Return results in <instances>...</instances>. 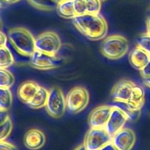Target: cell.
<instances>
[{"mask_svg": "<svg viewBox=\"0 0 150 150\" xmlns=\"http://www.w3.org/2000/svg\"><path fill=\"white\" fill-rule=\"evenodd\" d=\"M129 50V42L124 36L112 35L104 38L101 44V52L106 58L117 60L126 55Z\"/></svg>", "mask_w": 150, "mask_h": 150, "instance_id": "3", "label": "cell"}, {"mask_svg": "<svg viewBox=\"0 0 150 150\" xmlns=\"http://www.w3.org/2000/svg\"><path fill=\"white\" fill-rule=\"evenodd\" d=\"M7 4H13V3H16L17 1H20V0H5Z\"/></svg>", "mask_w": 150, "mask_h": 150, "instance_id": "35", "label": "cell"}, {"mask_svg": "<svg viewBox=\"0 0 150 150\" xmlns=\"http://www.w3.org/2000/svg\"><path fill=\"white\" fill-rule=\"evenodd\" d=\"M57 11L59 16L64 18H73L76 16L73 5V0H64L57 3Z\"/></svg>", "mask_w": 150, "mask_h": 150, "instance_id": "18", "label": "cell"}, {"mask_svg": "<svg viewBox=\"0 0 150 150\" xmlns=\"http://www.w3.org/2000/svg\"><path fill=\"white\" fill-rule=\"evenodd\" d=\"M46 136L42 130L39 129H31L28 130L24 137V144L27 149L38 150L45 145Z\"/></svg>", "mask_w": 150, "mask_h": 150, "instance_id": "13", "label": "cell"}, {"mask_svg": "<svg viewBox=\"0 0 150 150\" xmlns=\"http://www.w3.org/2000/svg\"><path fill=\"white\" fill-rule=\"evenodd\" d=\"M112 105H103L94 108L88 116V122L90 127H104L111 114Z\"/></svg>", "mask_w": 150, "mask_h": 150, "instance_id": "11", "label": "cell"}, {"mask_svg": "<svg viewBox=\"0 0 150 150\" xmlns=\"http://www.w3.org/2000/svg\"><path fill=\"white\" fill-rule=\"evenodd\" d=\"M13 103V95L9 88H0V108L8 111Z\"/></svg>", "mask_w": 150, "mask_h": 150, "instance_id": "20", "label": "cell"}, {"mask_svg": "<svg viewBox=\"0 0 150 150\" xmlns=\"http://www.w3.org/2000/svg\"><path fill=\"white\" fill-rule=\"evenodd\" d=\"M137 46L150 54V35L144 33L137 40Z\"/></svg>", "mask_w": 150, "mask_h": 150, "instance_id": "23", "label": "cell"}, {"mask_svg": "<svg viewBox=\"0 0 150 150\" xmlns=\"http://www.w3.org/2000/svg\"><path fill=\"white\" fill-rule=\"evenodd\" d=\"M145 102V92L141 86L135 84L129 100L126 103L127 106L135 112H138Z\"/></svg>", "mask_w": 150, "mask_h": 150, "instance_id": "16", "label": "cell"}, {"mask_svg": "<svg viewBox=\"0 0 150 150\" xmlns=\"http://www.w3.org/2000/svg\"><path fill=\"white\" fill-rule=\"evenodd\" d=\"M111 140L112 136L104 127H91L85 135L83 144L88 150H99Z\"/></svg>", "mask_w": 150, "mask_h": 150, "instance_id": "8", "label": "cell"}, {"mask_svg": "<svg viewBox=\"0 0 150 150\" xmlns=\"http://www.w3.org/2000/svg\"><path fill=\"white\" fill-rule=\"evenodd\" d=\"M2 26H3L2 21H1V19L0 18V31H1V29H2Z\"/></svg>", "mask_w": 150, "mask_h": 150, "instance_id": "37", "label": "cell"}, {"mask_svg": "<svg viewBox=\"0 0 150 150\" xmlns=\"http://www.w3.org/2000/svg\"><path fill=\"white\" fill-rule=\"evenodd\" d=\"M111 142L119 150H131L136 142V136L132 129L123 127L112 136Z\"/></svg>", "mask_w": 150, "mask_h": 150, "instance_id": "10", "label": "cell"}, {"mask_svg": "<svg viewBox=\"0 0 150 150\" xmlns=\"http://www.w3.org/2000/svg\"><path fill=\"white\" fill-rule=\"evenodd\" d=\"M49 90L46 89L44 86H40L35 95L31 100L26 105L33 109H40L46 106L47 100H48Z\"/></svg>", "mask_w": 150, "mask_h": 150, "instance_id": "17", "label": "cell"}, {"mask_svg": "<svg viewBox=\"0 0 150 150\" xmlns=\"http://www.w3.org/2000/svg\"><path fill=\"white\" fill-rule=\"evenodd\" d=\"M0 150H18L16 145L7 141H0Z\"/></svg>", "mask_w": 150, "mask_h": 150, "instance_id": "27", "label": "cell"}, {"mask_svg": "<svg viewBox=\"0 0 150 150\" xmlns=\"http://www.w3.org/2000/svg\"><path fill=\"white\" fill-rule=\"evenodd\" d=\"M39 87L40 85L32 81L24 82L18 88V98L22 103L27 104L33 98Z\"/></svg>", "mask_w": 150, "mask_h": 150, "instance_id": "14", "label": "cell"}, {"mask_svg": "<svg viewBox=\"0 0 150 150\" xmlns=\"http://www.w3.org/2000/svg\"><path fill=\"white\" fill-rule=\"evenodd\" d=\"M150 60V54L139 47H135L129 54V61L131 65L137 70L142 69Z\"/></svg>", "mask_w": 150, "mask_h": 150, "instance_id": "15", "label": "cell"}, {"mask_svg": "<svg viewBox=\"0 0 150 150\" xmlns=\"http://www.w3.org/2000/svg\"><path fill=\"white\" fill-rule=\"evenodd\" d=\"M72 19L75 27L90 40L104 39L108 32L107 21L99 13H85L76 16Z\"/></svg>", "mask_w": 150, "mask_h": 150, "instance_id": "1", "label": "cell"}, {"mask_svg": "<svg viewBox=\"0 0 150 150\" xmlns=\"http://www.w3.org/2000/svg\"><path fill=\"white\" fill-rule=\"evenodd\" d=\"M74 150H88V149H86V147H85V146L84 145V144H80L78 146H76V147Z\"/></svg>", "mask_w": 150, "mask_h": 150, "instance_id": "34", "label": "cell"}, {"mask_svg": "<svg viewBox=\"0 0 150 150\" xmlns=\"http://www.w3.org/2000/svg\"><path fill=\"white\" fill-rule=\"evenodd\" d=\"M7 38L13 48L21 56L30 57L35 51V38L26 28H12L7 32Z\"/></svg>", "mask_w": 150, "mask_h": 150, "instance_id": "2", "label": "cell"}, {"mask_svg": "<svg viewBox=\"0 0 150 150\" xmlns=\"http://www.w3.org/2000/svg\"><path fill=\"white\" fill-rule=\"evenodd\" d=\"M146 29H147V33L150 35V16H149L146 19Z\"/></svg>", "mask_w": 150, "mask_h": 150, "instance_id": "33", "label": "cell"}, {"mask_svg": "<svg viewBox=\"0 0 150 150\" xmlns=\"http://www.w3.org/2000/svg\"><path fill=\"white\" fill-rule=\"evenodd\" d=\"M15 62L14 57L7 46L0 48V68L7 69Z\"/></svg>", "mask_w": 150, "mask_h": 150, "instance_id": "19", "label": "cell"}, {"mask_svg": "<svg viewBox=\"0 0 150 150\" xmlns=\"http://www.w3.org/2000/svg\"><path fill=\"white\" fill-rule=\"evenodd\" d=\"M135 83L128 79L118 81L111 90V98L116 103H126L129 100Z\"/></svg>", "mask_w": 150, "mask_h": 150, "instance_id": "12", "label": "cell"}, {"mask_svg": "<svg viewBox=\"0 0 150 150\" xmlns=\"http://www.w3.org/2000/svg\"><path fill=\"white\" fill-rule=\"evenodd\" d=\"M56 1H57V3L58 2H60V1H64V0H55Z\"/></svg>", "mask_w": 150, "mask_h": 150, "instance_id": "38", "label": "cell"}, {"mask_svg": "<svg viewBox=\"0 0 150 150\" xmlns=\"http://www.w3.org/2000/svg\"><path fill=\"white\" fill-rule=\"evenodd\" d=\"M7 38L5 34L3 33L1 31H0V48L3 46H5L7 43Z\"/></svg>", "mask_w": 150, "mask_h": 150, "instance_id": "30", "label": "cell"}, {"mask_svg": "<svg viewBox=\"0 0 150 150\" xmlns=\"http://www.w3.org/2000/svg\"><path fill=\"white\" fill-rule=\"evenodd\" d=\"M15 77L13 73L5 68H0V88H9L13 86Z\"/></svg>", "mask_w": 150, "mask_h": 150, "instance_id": "21", "label": "cell"}, {"mask_svg": "<svg viewBox=\"0 0 150 150\" xmlns=\"http://www.w3.org/2000/svg\"><path fill=\"white\" fill-rule=\"evenodd\" d=\"M28 1L35 8L41 10H52L57 6L55 0H28Z\"/></svg>", "mask_w": 150, "mask_h": 150, "instance_id": "22", "label": "cell"}, {"mask_svg": "<svg viewBox=\"0 0 150 150\" xmlns=\"http://www.w3.org/2000/svg\"><path fill=\"white\" fill-rule=\"evenodd\" d=\"M111 114H110L109 120L106 123L104 128L107 133L113 136L118 131L121 130L124 127L126 122L129 121V117L125 112H124L120 108L116 105H112Z\"/></svg>", "mask_w": 150, "mask_h": 150, "instance_id": "9", "label": "cell"}, {"mask_svg": "<svg viewBox=\"0 0 150 150\" xmlns=\"http://www.w3.org/2000/svg\"><path fill=\"white\" fill-rule=\"evenodd\" d=\"M140 72L143 79H147L150 77V60L142 69L140 70Z\"/></svg>", "mask_w": 150, "mask_h": 150, "instance_id": "28", "label": "cell"}, {"mask_svg": "<svg viewBox=\"0 0 150 150\" xmlns=\"http://www.w3.org/2000/svg\"><path fill=\"white\" fill-rule=\"evenodd\" d=\"M107 1V0H100L101 2H104V1Z\"/></svg>", "mask_w": 150, "mask_h": 150, "instance_id": "39", "label": "cell"}, {"mask_svg": "<svg viewBox=\"0 0 150 150\" xmlns=\"http://www.w3.org/2000/svg\"><path fill=\"white\" fill-rule=\"evenodd\" d=\"M66 108L71 114H76L83 111L89 103V92L82 86L72 88L66 98Z\"/></svg>", "mask_w": 150, "mask_h": 150, "instance_id": "4", "label": "cell"}, {"mask_svg": "<svg viewBox=\"0 0 150 150\" xmlns=\"http://www.w3.org/2000/svg\"><path fill=\"white\" fill-rule=\"evenodd\" d=\"M73 5L76 16L87 13L86 4L85 0H73Z\"/></svg>", "mask_w": 150, "mask_h": 150, "instance_id": "26", "label": "cell"}, {"mask_svg": "<svg viewBox=\"0 0 150 150\" xmlns=\"http://www.w3.org/2000/svg\"><path fill=\"white\" fill-rule=\"evenodd\" d=\"M5 4H7V2H6L5 0H0V8L1 7H4Z\"/></svg>", "mask_w": 150, "mask_h": 150, "instance_id": "36", "label": "cell"}, {"mask_svg": "<svg viewBox=\"0 0 150 150\" xmlns=\"http://www.w3.org/2000/svg\"><path fill=\"white\" fill-rule=\"evenodd\" d=\"M143 82H144V84L145 86L150 88V77L147 78V79H143Z\"/></svg>", "mask_w": 150, "mask_h": 150, "instance_id": "32", "label": "cell"}, {"mask_svg": "<svg viewBox=\"0 0 150 150\" xmlns=\"http://www.w3.org/2000/svg\"><path fill=\"white\" fill-rule=\"evenodd\" d=\"M99 150H119L116 146H114L112 142H109L108 144H107L106 145H104L102 148H101Z\"/></svg>", "mask_w": 150, "mask_h": 150, "instance_id": "31", "label": "cell"}, {"mask_svg": "<svg viewBox=\"0 0 150 150\" xmlns=\"http://www.w3.org/2000/svg\"><path fill=\"white\" fill-rule=\"evenodd\" d=\"M8 119H10L8 111L7 110L1 109L0 108V125H1L4 122L7 121Z\"/></svg>", "mask_w": 150, "mask_h": 150, "instance_id": "29", "label": "cell"}, {"mask_svg": "<svg viewBox=\"0 0 150 150\" xmlns=\"http://www.w3.org/2000/svg\"><path fill=\"white\" fill-rule=\"evenodd\" d=\"M63 59L57 54H50L35 50L30 57L29 64L37 70H51L63 64Z\"/></svg>", "mask_w": 150, "mask_h": 150, "instance_id": "7", "label": "cell"}, {"mask_svg": "<svg viewBox=\"0 0 150 150\" xmlns=\"http://www.w3.org/2000/svg\"><path fill=\"white\" fill-rule=\"evenodd\" d=\"M35 50L50 54H57L62 46L60 36L53 31L40 34L35 41Z\"/></svg>", "mask_w": 150, "mask_h": 150, "instance_id": "6", "label": "cell"}, {"mask_svg": "<svg viewBox=\"0 0 150 150\" xmlns=\"http://www.w3.org/2000/svg\"><path fill=\"white\" fill-rule=\"evenodd\" d=\"M13 130V122L8 119L7 121L0 125V141H4L8 137Z\"/></svg>", "mask_w": 150, "mask_h": 150, "instance_id": "24", "label": "cell"}, {"mask_svg": "<svg viewBox=\"0 0 150 150\" xmlns=\"http://www.w3.org/2000/svg\"><path fill=\"white\" fill-rule=\"evenodd\" d=\"M87 13L99 14L101 10V2L100 0H85Z\"/></svg>", "mask_w": 150, "mask_h": 150, "instance_id": "25", "label": "cell"}, {"mask_svg": "<svg viewBox=\"0 0 150 150\" xmlns=\"http://www.w3.org/2000/svg\"><path fill=\"white\" fill-rule=\"evenodd\" d=\"M148 13H149V16H150V8L149 9V11H148Z\"/></svg>", "mask_w": 150, "mask_h": 150, "instance_id": "40", "label": "cell"}, {"mask_svg": "<svg viewBox=\"0 0 150 150\" xmlns=\"http://www.w3.org/2000/svg\"><path fill=\"white\" fill-rule=\"evenodd\" d=\"M46 110L50 117L59 119L63 116L66 109V97L60 88L52 87L49 90Z\"/></svg>", "mask_w": 150, "mask_h": 150, "instance_id": "5", "label": "cell"}]
</instances>
